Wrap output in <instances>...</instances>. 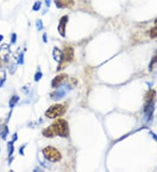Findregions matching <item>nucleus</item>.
<instances>
[{
  "label": "nucleus",
  "instance_id": "4be33fe9",
  "mask_svg": "<svg viewBox=\"0 0 157 172\" xmlns=\"http://www.w3.org/2000/svg\"><path fill=\"white\" fill-rule=\"evenodd\" d=\"M16 41H17V35H16L15 33H13L12 35H11V43H16Z\"/></svg>",
  "mask_w": 157,
  "mask_h": 172
},
{
  "label": "nucleus",
  "instance_id": "1a4fd4ad",
  "mask_svg": "<svg viewBox=\"0 0 157 172\" xmlns=\"http://www.w3.org/2000/svg\"><path fill=\"white\" fill-rule=\"evenodd\" d=\"M56 6L58 8H67L74 5L73 0H55Z\"/></svg>",
  "mask_w": 157,
  "mask_h": 172
},
{
  "label": "nucleus",
  "instance_id": "f8f14e48",
  "mask_svg": "<svg viewBox=\"0 0 157 172\" xmlns=\"http://www.w3.org/2000/svg\"><path fill=\"white\" fill-rule=\"evenodd\" d=\"M156 64H157V51H156V53H155V55L153 57V58L151 59V61H150L149 66H148V71H152L153 69L155 68Z\"/></svg>",
  "mask_w": 157,
  "mask_h": 172
},
{
  "label": "nucleus",
  "instance_id": "dca6fc26",
  "mask_svg": "<svg viewBox=\"0 0 157 172\" xmlns=\"http://www.w3.org/2000/svg\"><path fill=\"white\" fill-rule=\"evenodd\" d=\"M36 27H37V30H38V31H40V30H43V22L40 20V19H38V20L36 21Z\"/></svg>",
  "mask_w": 157,
  "mask_h": 172
},
{
  "label": "nucleus",
  "instance_id": "20e7f679",
  "mask_svg": "<svg viewBox=\"0 0 157 172\" xmlns=\"http://www.w3.org/2000/svg\"><path fill=\"white\" fill-rule=\"evenodd\" d=\"M69 90H70V87L68 85L61 84L60 86H58V89L54 92H52L50 95V96H51V98L53 101H58V100H60L61 98H63L64 96H66L67 92L69 91Z\"/></svg>",
  "mask_w": 157,
  "mask_h": 172
},
{
  "label": "nucleus",
  "instance_id": "a211bd4d",
  "mask_svg": "<svg viewBox=\"0 0 157 172\" xmlns=\"http://www.w3.org/2000/svg\"><path fill=\"white\" fill-rule=\"evenodd\" d=\"M40 7H41V2L40 1H37V2H35L34 5H33L32 10H34V11H37V10H38L40 9Z\"/></svg>",
  "mask_w": 157,
  "mask_h": 172
},
{
  "label": "nucleus",
  "instance_id": "cd10ccee",
  "mask_svg": "<svg viewBox=\"0 0 157 172\" xmlns=\"http://www.w3.org/2000/svg\"><path fill=\"white\" fill-rule=\"evenodd\" d=\"M1 66H2V60L0 59V68H1Z\"/></svg>",
  "mask_w": 157,
  "mask_h": 172
},
{
  "label": "nucleus",
  "instance_id": "ddd939ff",
  "mask_svg": "<svg viewBox=\"0 0 157 172\" xmlns=\"http://www.w3.org/2000/svg\"><path fill=\"white\" fill-rule=\"evenodd\" d=\"M19 100V97L18 96H13L10 99V101H9V106H10V109H13L14 106L16 105V104L18 102Z\"/></svg>",
  "mask_w": 157,
  "mask_h": 172
},
{
  "label": "nucleus",
  "instance_id": "423d86ee",
  "mask_svg": "<svg viewBox=\"0 0 157 172\" xmlns=\"http://www.w3.org/2000/svg\"><path fill=\"white\" fill-rule=\"evenodd\" d=\"M67 22H68V16L66 15V16H63V17L60 18L59 23H58V33L60 34L61 37H63V38H65V36H66V25Z\"/></svg>",
  "mask_w": 157,
  "mask_h": 172
},
{
  "label": "nucleus",
  "instance_id": "4468645a",
  "mask_svg": "<svg viewBox=\"0 0 157 172\" xmlns=\"http://www.w3.org/2000/svg\"><path fill=\"white\" fill-rule=\"evenodd\" d=\"M7 146H8V154H9V157H11V155H12V154H13V152H14V146H13V141H10V142L8 143Z\"/></svg>",
  "mask_w": 157,
  "mask_h": 172
},
{
  "label": "nucleus",
  "instance_id": "c85d7f7f",
  "mask_svg": "<svg viewBox=\"0 0 157 172\" xmlns=\"http://www.w3.org/2000/svg\"><path fill=\"white\" fill-rule=\"evenodd\" d=\"M155 25H157V19L155 21Z\"/></svg>",
  "mask_w": 157,
  "mask_h": 172
},
{
  "label": "nucleus",
  "instance_id": "393cba45",
  "mask_svg": "<svg viewBox=\"0 0 157 172\" xmlns=\"http://www.w3.org/2000/svg\"><path fill=\"white\" fill-rule=\"evenodd\" d=\"M43 41H44V43H47V38H46V33H44V35H43Z\"/></svg>",
  "mask_w": 157,
  "mask_h": 172
},
{
  "label": "nucleus",
  "instance_id": "a878e982",
  "mask_svg": "<svg viewBox=\"0 0 157 172\" xmlns=\"http://www.w3.org/2000/svg\"><path fill=\"white\" fill-rule=\"evenodd\" d=\"M45 3H46V6H47V7H49V6H50V5H51V0H45Z\"/></svg>",
  "mask_w": 157,
  "mask_h": 172
},
{
  "label": "nucleus",
  "instance_id": "6e6552de",
  "mask_svg": "<svg viewBox=\"0 0 157 172\" xmlns=\"http://www.w3.org/2000/svg\"><path fill=\"white\" fill-rule=\"evenodd\" d=\"M74 56V51L73 49L70 47V46H67L66 48L64 49V52H63V60L65 61H71L73 60Z\"/></svg>",
  "mask_w": 157,
  "mask_h": 172
},
{
  "label": "nucleus",
  "instance_id": "f03ea898",
  "mask_svg": "<svg viewBox=\"0 0 157 172\" xmlns=\"http://www.w3.org/2000/svg\"><path fill=\"white\" fill-rule=\"evenodd\" d=\"M43 155L46 160L50 162H56L61 159V153L52 146H47L43 149Z\"/></svg>",
  "mask_w": 157,
  "mask_h": 172
},
{
  "label": "nucleus",
  "instance_id": "aec40b11",
  "mask_svg": "<svg viewBox=\"0 0 157 172\" xmlns=\"http://www.w3.org/2000/svg\"><path fill=\"white\" fill-rule=\"evenodd\" d=\"M42 76H43L42 72H41V71H38V72H36L35 76H34V80H35L36 82H38L42 78Z\"/></svg>",
  "mask_w": 157,
  "mask_h": 172
},
{
  "label": "nucleus",
  "instance_id": "c756f323",
  "mask_svg": "<svg viewBox=\"0 0 157 172\" xmlns=\"http://www.w3.org/2000/svg\"><path fill=\"white\" fill-rule=\"evenodd\" d=\"M155 140H156V141H157V137H155Z\"/></svg>",
  "mask_w": 157,
  "mask_h": 172
},
{
  "label": "nucleus",
  "instance_id": "9d476101",
  "mask_svg": "<svg viewBox=\"0 0 157 172\" xmlns=\"http://www.w3.org/2000/svg\"><path fill=\"white\" fill-rule=\"evenodd\" d=\"M52 57L56 62L61 63V62L63 61V52L58 48L54 47L52 51Z\"/></svg>",
  "mask_w": 157,
  "mask_h": 172
},
{
  "label": "nucleus",
  "instance_id": "412c9836",
  "mask_svg": "<svg viewBox=\"0 0 157 172\" xmlns=\"http://www.w3.org/2000/svg\"><path fill=\"white\" fill-rule=\"evenodd\" d=\"M18 64H23L24 63V53H20L19 55V57H18Z\"/></svg>",
  "mask_w": 157,
  "mask_h": 172
},
{
  "label": "nucleus",
  "instance_id": "39448f33",
  "mask_svg": "<svg viewBox=\"0 0 157 172\" xmlns=\"http://www.w3.org/2000/svg\"><path fill=\"white\" fill-rule=\"evenodd\" d=\"M144 113L145 116L147 117V120H150L152 117V115L155 110V101H150V102H145L144 105Z\"/></svg>",
  "mask_w": 157,
  "mask_h": 172
},
{
  "label": "nucleus",
  "instance_id": "6ab92c4d",
  "mask_svg": "<svg viewBox=\"0 0 157 172\" xmlns=\"http://www.w3.org/2000/svg\"><path fill=\"white\" fill-rule=\"evenodd\" d=\"M8 132H9V129H8V127L7 126H5V129H4V130L2 131V133H1V137H2L3 139H5L6 138V137H7V134Z\"/></svg>",
  "mask_w": 157,
  "mask_h": 172
},
{
  "label": "nucleus",
  "instance_id": "2eb2a0df",
  "mask_svg": "<svg viewBox=\"0 0 157 172\" xmlns=\"http://www.w3.org/2000/svg\"><path fill=\"white\" fill-rule=\"evenodd\" d=\"M149 35H150V38H157V25L150 30Z\"/></svg>",
  "mask_w": 157,
  "mask_h": 172
},
{
  "label": "nucleus",
  "instance_id": "b1692460",
  "mask_svg": "<svg viewBox=\"0 0 157 172\" xmlns=\"http://www.w3.org/2000/svg\"><path fill=\"white\" fill-rule=\"evenodd\" d=\"M17 140H18V134H17V133H14V134H13L12 141L13 142H15V141H17Z\"/></svg>",
  "mask_w": 157,
  "mask_h": 172
},
{
  "label": "nucleus",
  "instance_id": "5701e85b",
  "mask_svg": "<svg viewBox=\"0 0 157 172\" xmlns=\"http://www.w3.org/2000/svg\"><path fill=\"white\" fill-rule=\"evenodd\" d=\"M25 146H26V145H24V146H21L20 149H19V154L22 155V156H24V148H25Z\"/></svg>",
  "mask_w": 157,
  "mask_h": 172
},
{
  "label": "nucleus",
  "instance_id": "bb28decb",
  "mask_svg": "<svg viewBox=\"0 0 157 172\" xmlns=\"http://www.w3.org/2000/svg\"><path fill=\"white\" fill-rule=\"evenodd\" d=\"M3 38H4V36H3V35H0V42H2Z\"/></svg>",
  "mask_w": 157,
  "mask_h": 172
},
{
  "label": "nucleus",
  "instance_id": "0eeeda50",
  "mask_svg": "<svg viewBox=\"0 0 157 172\" xmlns=\"http://www.w3.org/2000/svg\"><path fill=\"white\" fill-rule=\"evenodd\" d=\"M66 78H67V76L66 74H60V75L55 76L52 81V88H58V86H60L63 84L64 81H66Z\"/></svg>",
  "mask_w": 157,
  "mask_h": 172
},
{
  "label": "nucleus",
  "instance_id": "9b49d317",
  "mask_svg": "<svg viewBox=\"0 0 157 172\" xmlns=\"http://www.w3.org/2000/svg\"><path fill=\"white\" fill-rule=\"evenodd\" d=\"M42 134H43L46 137H53L56 135L55 131H54V129H52V126L44 129L43 130H42Z\"/></svg>",
  "mask_w": 157,
  "mask_h": 172
},
{
  "label": "nucleus",
  "instance_id": "f257e3e1",
  "mask_svg": "<svg viewBox=\"0 0 157 172\" xmlns=\"http://www.w3.org/2000/svg\"><path fill=\"white\" fill-rule=\"evenodd\" d=\"M52 129L55 131V134L61 137H67L69 136V127L68 124L64 119L56 120L52 125Z\"/></svg>",
  "mask_w": 157,
  "mask_h": 172
},
{
  "label": "nucleus",
  "instance_id": "7ed1b4c3",
  "mask_svg": "<svg viewBox=\"0 0 157 172\" xmlns=\"http://www.w3.org/2000/svg\"><path fill=\"white\" fill-rule=\"evenodd\" d=\"M66 110V107L63 104H53L46 111V116H47L48 118H55L65 114Z\"/></svg>",
  "mask_w": 157,
  "mask_h": 172
},
{
  "label": "nucleus",
  "instance_id": "f3484780",
  "mask_svg": "<svg viewBox=\"0 0 157 172\" xmlns=\"http://www.w3.org/2000/svg\"><path fill=\"white\" fill-rule=\"evenodd\" d=\"M5 78H6V76H5V73L4 71H1L0 72V87L4 84L5 81Z\"/></svg>",
  "mask_w": 157,
  "mask_h": 172
}]
</instances>
